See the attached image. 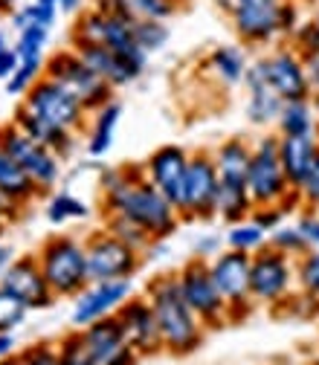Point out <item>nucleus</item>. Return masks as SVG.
Returning <instances> with one entry per match:
<instances>
[{
  "label": "nucleus",
  "instance_id": "obj_1",
  "mask_svg": "<svg viewBox=\"0 0 319 365\" xmlns=\"http://www.w3.org/2000/svg\"><path fill=\"white\" fill-rule=\"evenodd\" d=\"M99 186H102L105 215H119L140 223L154 241L174 235L180 220H183L180 212L166 200V195L146 177V171L108 168L99 180Z\"/></svg>",
  "mask_w": 319,
  "mask_h": 365
},
{
  "label": "nucleus",
  "instance_id": "obj_2",
  "mask_svg": "<svg viewBox=\"0 0 319 365\" xmlns=\"http://www.w3.org/2000/svg\"><path fill=\"white\" fill-rule=\"evenodd\" d=\"M146 299L154 307L157 325H160V336H163V348L174 351V354H189L201 345L203 339V322L198 319V313L189 307L183 290H180L177 272L174 276H160L148 284Z\"/></svg>",
  "mask_w": 319,
  "mask_h": 365
},
{
  "label": "nucleus",
  "instance_id": "obj_3",
  "mask_svg": "<svg viewBox=\"0 0 319 365\" xmlns=\"http://www.w3.org/2000/svg\"><path fill=\"white\" fill-rule=\"evenodd\" d=\"M215 168H218V217L226 223H238L253 215V197L247 189V174H250V160H253V145L244 140H226L218 145L212 154Z\"/></svg>",
  "mask_w": 319,
  "mask_h": 365
},
{
  "label": "nucleus",
  "instance_id": "obj_4",
  "mask_svg": "<svg viewBox=\"0 0 319 365\" xmlns=\"http://www.w3.org/2000/svg\"><path fill=\"white\" fill-rule=\"evenodd\" d=\"M230 21L247 47H270L302 24L296 0H241Z\"/></svg>",
  "mask_w": 319,
  "mask_h": 365
},
{
  "label": "nucleus",
  "instance_id": "obj_5",
  "mask_svg": "<svg viewBox=\"0 0 319 365\" xmlns=\"http://www.w3.org/2000/svg\"><path fill=\"white\" fill-rule=\"evenodd\" d=\"M247 189L253 197V206H299V192L290 186L285 174L282 157H279V136H261L253 145L250 174H247Z\"/></svg>",
  "mask_w": 319,
  "mask_h": 365
},
{
  "label": "nucleus",
  "instance_id": "obj_6",
  "mask_svg": "<svg viewBox=\"0 0 319 365\" xmlns=\"http://www.w3.org/2000/svg\"><path fill=\"white\" fill-rule=\"evenodd\" d=\"M56 299H76L87 284V250L73 235H53L35 252Z\"/></svg>",
  "mask_w": 319,
  "mask_h": 365
},
{
  "label": "nucleus",
  "instance_id": "obj_7",
  "mask_svg": "<svg viewBox=\"0 0 319 365\" xmlns=\"http://www.w3.org/2000/svg\"><path fill=\"white\" fill-rule=\"evenodd\" d=\"M73 41L76 43H99V47H111V50L122 53L128 61H133L143 70L148 64V53H143L140 43H136L133 21H128L116 12H105V9H96V6L87 9L76 24Z\"/></svg>",
  "mask_w": 319,
  "mask_h": 365
},
{
  "label": "nucleus",
  "instance_id": "obj_8",
  "mask_svg": "<svg viewBox=\"0 0 319 365\" xmlns=\"http://www.w3.org/2000/svg\"><path fill=\"white\" fill-rule=\"evenodd\" d=\"M21 110H26L38 122L50 125L56 130H64V133H76L81 128L84 116H87L84 105L73 93H67L61 84H56L53 78H47V76H41L32 84V90L24 96Z\"/></svg>",
  "mask_w": 319,
  "mask_h": 365
},
{
  "label": "nucleus",
  "instance_id": "obj_9",
  "mask_svg": "<svg viewBox=\"0 0 319 365\" xmlns=\"http://www.w3.org/2000/svg\"><path fill=\"white\" fill-rule=\"evenodd\" d=\"M44 76L53 78L56 84H61L67 93H73L87 113H93L99 110L102 105L111 102V93H113V87L108 81H102L93 70H90L76 50H67V53H59L47 61V67H44Z\"/></svg>",
  "mask_w": 319,
  "mask_h": 365
},
{
  "label": "nucleus",
  "instance_id": "obj_10",
  "mask_svg": "<svg viewBox=\"0 0 319 365\" xmlns=\"http://www.w3.org/2000/svg\"><path fill=\"white\" fill-rule=\"evenodd\" d=\"M0 143L6 145V151L18 160V165L26 171V177L35 182V189L44 192H53L61 180V157L47 148L44 143L32 140L29 133H24L15 125L0 128Z\"/></svg>",
  "mask_w": 319,
  "mask_h": 365
},
{
  "label": "nucleus",
  "instance_id": "obj_11",
  "mask_svg": "<svg viewBox=\"0 0 319 365\" xmlns=\"http://www.w3.org/2000/svg\"><path fill=\"white\" fill-rule=\"evenodd\" d=\"M177 282H180V290H183L189 307L198 313V319L206 325V328H218L223 322H230L233 313L226 307L212 272H209V261L206 258H192L180 267L177 272Z\"/></svg>",
  "mask_w": 319,
  "mask_h": 365
},
{
  "label": "nucleus",
  "instance_id": "obj_12",
  "mask_svg": "<svg viewBox=\"0 0 319 365\" xmlns=\"http://www.w3.org/2000/svg\"><path fill=\"white\" fill-rule=\"evenodd\" d=\"M87 250V279L90 282H116V279H133V272L140 269V255L133 247L119 241L116 235L93 232L84 241Z\"/></svg>",
  "mask_w": 319,
  "mask_h": 365
},
{
  "label": "nucleus",
  "instance_id": "obj_13",
  "mask_svg": "<svg viewBox=\"0 0 319 365\" xmlns=\"http://www.w3.org/2000/svg\"><path fill=\"white\" fill-rule=\"evenodd\" d=\"M296 287V267L293 258L273 250L270 244L253 255V272H250V290L253 302L258 304H279L290 296Z\"/></svg>",
  "mask_w": 319,
  "mask_h": 365
},
{
  "label": "nucleus",
  "instance_id": "obj_14",
  "mask_svg": "<svg viewBox=\"0 0 319 365\" xmlns=\"http://www.w3.org/2000/svg\"><path fill=\"white\" fill-rule=\"evenodd\" d=\"M209 272L230 307L233 319L238 313H247L253 304V290H250V272H253V255L238 252V250H221L215 258H209Z\"/></svg>",
  "mask_w": 319,
  "mask_h": 365
},
{
  "label": "nucleus",
  "instance_id": "obj_15",
  "mask_svg": "<svg viewBox=\"0 0 319 365\" xmlns=\"http://www.w3.org/2000/svg\"><path fill=\"white\" fill-rule=\"evenodd\" d=\"M133 296V282L131 279H116V282H90L76 299L70 310V325L73 328H87L99 322L105 316H116L119 307Z\"/></svg>",
  "mask_w": 319,
  "mask_h": 365
},
{
  "label": "nucleus",
  "instance_id": "obj_16",
  "mask_svg": "<svg viewBox=\"0 0 319 365\" xmlns=\"http://www.w3.org/2000/svg\"><path fill=\"white\" fill-rule=\"evenodd\" d=\"M218 168L212 154H192L186 174V195L180 206V217L186 220H209L218 217Z\"/></svg>",
  "mask_w": 319,
  "mask_h": 365
},
{
  "label": "nucleus",
  "instance_id": "obj_17",
  "mask_svg": "<svg viewBox=\"0 0 319 365\" xmlns=\"http://www.w3.org/2000/svg\"><path fill=\"white\" fill-rule=\"evenodd\" d=\"M258 67L264 73V78L270 81V87L285 99V102H293V99H310L313 96V87L308 81V73H305V61H302V53H296L293 47H279L267 56L258 58Z\"/></svg>",
  "mask_w": 319,
  "mask_h": 365
},
{
  "label": "nucleus",
  "instance_id": "obj_18",
  "mask_svg": "<svg viewBox=\"0 0 319 365\" xmlns=\"http://www.w3.org/2000/svg\"><path fill=\"white\" fill-rule=\"evenodd\" d=\"M0 290L15 296L29 310H47L56 304V293L35 255H18L15 264L6 269V276L0 279Z\"/></svg>",
  "mask_w": 319,
  "mask_h": 365
},
{
  "label": "nucleus",
  "instance_id": "obj_19",
  "mask_svg": "<svg viewBox=\"0 0 319 365\" xmlns=\"http://www.w3.org/2000/svg\"><path fill=\"white\" fill-rule=\"evenodd\" d=\"M189 160L192 154L186 148H180V145H163L157 148L143 171L146 177L154 182V186L166 195V200L180 212V206H183V195H186V174H189Z\"/></svg>",
  "mask_w": 319,
  "mask_h": 365
},
{
  "label": "nucleus",
  "instance_id": "obj_20",
  "mask_svg": "<svg viewBox=\"0 0 319 365\" xmlns=\"http://www.w3.org/2000/svg\"><path fill=\"white\" fill-rule=\"evenodd\" d=\"M76 331L81 334L87 351L93 354L99 365H136V359H140V354L128 345L116 316H105L99 322L87 328H76Z\"/></svg>",
  "mask_w": 319,
  "mask_h": 365
},
{
  "label": "nucleus",
  "instance_id": "obj_21",
  "mask_svg": "<svg viewBox=\"0 0 319 365\" xmlns=\"http://www.w3.org/2000/svg\"><path fill=\"white\" fill-rule=\"evenodd\" d=\"M119 325L125 331V339L128 345L136 351V354H154L163 348V336H160V325H157V316H154V307L148 299H128L119 313Z\"/></svg>",
  "mask_w": 319,
  "mask_h": 365
},
{
  "label": "nucleus",
  "instance_id": "obj_22",
  "mask_svg": "<svg viewBox=\"0 0 319 365\" xmlns=\"http://www.w3.org/2000/svg\"><path fill=\"white\" fill-rule=\"evenodd\" d=\"M79 58L93 70L102 81H108L113 90L125 87L131 81H136L143 76V67H136L133 61H128L122 53L111 50V47H99V43H76Z\"/></svg>",
  "mask_w": 319,
  "mask_h": 365
},
{
  "label": "nucleus",
  "instance_id": "obj_23",
  "mask_svg": "<svg viewBox=\"0 0 319 365\" xmlns=\"http://www.w3.org/2000/svg\"><path fill=\"white\" fill-rule=\"evenodd\" d=\"M244 90H247V119L258 128H270L279 122V113L285 108V99L270 87V81L264 78L258 61L250 64L247 76H244Z\"/></svg>",
  "mask_w": 319,
  "mask_h": 365
},
{
  "label": "nucleus",
  "instance_id": "obj_24",
  "mask_svg": "<svg viewBox=\"0 0 319 365\" xmlns=\"http://www.w3.org/2000/svg\"><path fill=\"white\" fill-rule=\"evenodd\" d=\"M279 157L290 186L299 189L319 157V130L305 136H279Z\"/></svg>",
  "mask_w": 319,
  "mask_h": 365
},
{
  "label": "nucleus",
  "instance_id": "obj_25",
  "mask_svg": "<svg viewBox=\"0 0 319 365\" xmlns=\"http://www.w3.org/2000/svg\"><path fill=\"white\" fill-rule=\"evenodd\" d=\"M186 0H96V9L116 12L128 21H160L168 24L180 15Z\"/></svg>",
  "mask_w": 319,
  "mask_h": 365
},
{
  "label": "nucleus",
  "instance_id": "obj_26",
  "mask_svg": "<svg viewBox=\"0 0 319 365\" xmlns=\"http://www.w3.org/2000/svg\"><path fill=\"white\" fill-rule=\"evenodd\" d=\"M206 70L223 84V87H238L244 84V76L250 70L247 53L236 43H223V47H215L206 58Z\"/></svg>",
  "mask_w": 319,
  "mask_h": 365
},
{
  "label": "nucleus",
  "instance_id": "obj_27",
  "mask_svg": "<svg viewBox=\"0 0 319 365\" xmlns=\"http://www.w3.org/2000/svg\"><path fill=\"white\" fill-rule=\"evenodd\" d=\"M122 119V105L119 102H108L99 110H93V125H90V136H87V154L90 157H105L113 148V136Z\"/></svg>",
  "mask_w": 319,
  "mask_h": 365
},
{
  "label": "nucleus",
  "instance_id": "obj_28",
  "mask_svg": "<svg viewBox=\"0 0 319 365\" xmlns=\"http://www.w3.org/2000/svg\"><path fill=\"white\" fill-rule=\"evenodd\" d=\"M0 192H6L12 200H18L21 206H26L35 195H41L35 189V182L26 177V171L18 165V160L6 151V145L0 143Z\"/></svg>",
  "mask_w": 319,
  "mask_h": 365
},
{
  "label": "nucleus",
  "instance_id": "obj_29",
  "mask_svg": "<svg viewBox=\"0 0 319 365\" xmlns=\"http://www.w3.org/2000/svg\"><path fill=\"white\" fill-rule=\"evenodd\" d=\"M12 125L21 128L24 133H29L32 140H38V143L47 145V148H53L61 160L73 154V133H64V130H56V128H50V125H44V122H38L35 116H29V113L21 110V108H18Z\"/></svg>",
  "mask_w": 319,
  "mask_h": 365
},
{
  "label": "nucleus",
  "instance_id": "obj_30",
  "mask_svg": "<svg viewBox=\"0 0 319 365\" xmlns=\"http://www.w3.org/2000/svg\"><path fill=\"white\" fill-rule=\"evenodd\" d=\"M276 128H279V136H305V133H316V130H319V119H316V113H313L310 99L285 102Z\"/></svg>",
  "mask_w": 319,
  "mask_h": 365
},
{
  "label": "nucleus",
  "instance_id": "obj_31",
  "mask_svg": "<svg viewBox=\"0 0 319 365\" xmlns=\"http://www.w3.org/2000/svg\"><path fill=\"white\" fill-rule=\"evenodd\" d=\"M267 238H270V232L264 230L261 223H255L253 217H244L238 223H230V232H226V247L238 250V252L255 255L258 250L267 247Z\"/></svg>",
  "mask_w": 319,
  "mask_h": 365
},
{
  "label": "nucleus",
  "instance_id": "obj_32",
  "mask_svg": "<svg viewBox=\"0 0 319 365\" xmlns=\"http://www.w3.org/2000/svg\"><path fill=\"white\" fill-rule=\"evenodd\" d=\"M90 215L87 203H81L79 197H73L70 192H56L50 195L47 200V220L53 226H64V223H73V220H84Z\"/></svg>",
  "mask_w": 319,
  "mask_h": 365
},
{
  "label": "nucleus",
  "instance_id": "obj_33",
  "mask_svg": "<svg viewBox=\"0 0 319 365\" xmlns=\"http://www.w3.org/2000/svg\"><path fill=\"white\" fill-rule=\"evenodd\" d=\"M59 18V9L50 6V4H41V0H32V4H24L21 9L12 12V26L15 32L21 29H29V26H44V29H50Z\"/></svg>",
  "mask_w": 319,
  "mask_h": 365
},
{
  "label": "nucleus",
  "instance_id": "obj_34",
  "mask_svg": "<svg viewBox=\"0 0 319 365\" xmlns=\"http://www.w3.org/2000/svg\"><path fill=\"white\" fill-rule=\"evenodd\" d=\"M108 232L116 235L119 241H125L128 247H133L136 252H146L154 244V238L143 230L140 223H133L128 217H119V215H108Z\"/></svg>",
  "mask_w": 319,
  "mask_h": 365
},
{
  "label": "nucleus",
  "instance_id": "obj_35",
  "mask_svg": "<svg viewBox=\"0 0 319 365\" xmlns=\"http://www.w3.org/2000/svg\"><path fill=\"white\" fill-rule=\"evenodd\" d=\"M133 35H136L140 50L154 56L168 43L171 29H168V24H160V21H133Z\"/></svg>",
  "mask_w": 319,
  "mask_h": 365
},
{
  "label": "nucleus",
  "instance_id": "obj_36",
  "mask_svg": "<svg viewBox=\"0 0 319 365\" xmlns=\"http://www.w3.org/2000/svg\"><path fill=\"white\" fill-rule=\"evenodd\" d=\"M267 244H270L273 250H279V252L290 255V258H302V255L310 250L308 241L302 238V232H299V226H296V223H282V226H276V230L270 232Z\"/></svg>",
  "mask_w": 319,
  "mask_h": 365
},
{
  "label": "nucleus",
  "instance_id": "obj_37",
  "mask_svg": "<svg viewBox=\"0 0 319 365\" xmlns=\"http://www.w3.org/2000/svg\"><path fill=\"white\" fill-rule=\"evenodd\" d=\"M44 58H26V61H21L18 64V70L4 81V87H6V93H12V96H26L29 90H32V84L44 76Z\"/></svg>",
  "mask_w": 319,
  "mask_h": 365
},
{
  "label": "nucleus",
  "instance_id": "obj_38",
  "mask_svg": "<svg viewBox=\"0 0 319 365\" xmlns=\"http://www.w3.org/2000/svg\"><path fill=\"white\" fill-rule=\"evenodd\" d=\"M296 287L305 296L319 299V250H308L296 261Z\"/></svg>",
  "mask_w": 319,
  "mask_h": 365
},
{
  "label": "nucleus",
  "instance_id": "obj_39",
  "mask_svg": "<svg viewBox=\"0 0 319 365\" xmlns=\"http://www.w3.org/2000/svg\"><path fill=\"white\" fill-rule=\"evenodd\" d=\"M47 41H50V29L29 26V29H21V32H18V41L12 43V47H15V53L21 56V61H26V58H44Z\"/></svg>",
  "mask_w": 319,
  "mask_h": 365
},
{
  "label": "nucleus",
  "instance_id": "obj_40",
  "mask_svg": "<svg viewBox=\"0 0 319 365\" xmlns=\"http://www.w3.org/2000/svg\"><path fill=\"white\" fill-rule=\"evenodd\" d=\"M56 351H59L61 365H99V362L93 359V354L87 351V345H84V339H81L79 331L61 336L59 345H56Z\"/></svg>",
  "mask_w": 319,
  "mask_h": 365
},
{
  "label": "nucleus",
  "instance_id": "obj_41",
  "mask_svg": "<svg viewBox=\"0 0 319 365\" xmlns=\"http://www.w3.org/2000/svg\"><path fill=\"white\" fill-rule=\"evenodd\" d=\"M29 307L21 304L15 296H9L6 290H0V331H15L18 325H24Z\"/></svg>",
  "mask_w": 319,
  "mask_h": 365
},
{
  "label": "nucleus",
  "instance_id": "obj_42",
  "mask_svg": "<svg viewBox=\"0 0 319 365\" xmlns=\"http://www.w3.org/2000/svg\"><path fill=\"white\" fill-rule=\"evenodd\" d=\"M18 359H21V365H61L59 351L50 342H35L26 351H18Z\"/></svg>",
  "mask_w": 319,
  "mask_h": 365
},
{
  "label": "nucleus",
  "instance_id": "obj_43",
  "mask_svg": "<svg viewBox=\"0 0 319 365\" xmlns=\"http://www.w3.org/2000/svg\"><path fill=\"white\" fill-rule=\"evenodd\" d=\"M296 192H299L302 206H308V209H319V157H316L313 168L308 171L305 182H302V186H299Z\"/></svg>",
  "mask_w": 319,
  "mask_h": 365
},
{
  "label": "nucleus",
  "instance_id": "obj_44",
  "mask_svg": "<svg viewBox=\"0 0 319 365\" xmlns=\"http://www.w3.org/2000/svg\"><path fill=\"white\" fill-rule=\"evenodd\" d=\"M302 238L308 241L310 250H319V209H308L305 215H299L296 220Z\"/></svg>",
  "mask_w": 319,
  "mask_h": 365
},
{
  "label": "nucleus",
  "instance_id": "obj_45",
  "mask_svg": "<svg viewBox=\"0 0 319 365\" xmlns=\"http://www.w3.org/2000/svg\"><path fill=\"white\" fill-rule=\"evenodd\" d=\"M285 212L288 209H282V206H261V209H253V220L255 223H261L267 232H273L276 226H282V220H285Z\"/></svg>",
  "mask_w": 319,
  "mask_h": 365
},
{
  "label": "nucleus",
  "instance_id": "obj_46",
  "mask_svg": "<svg viewBox=\"0 0 319 365\" xmlns=\"http://www.w3.org/2000/svg\"><path fill=\"white\" fill-rule=\"evenodd\" d=\"M18 64H21V56L15 53V47L9 43V47H6L4 53H0V81H6V78L18 70Z\"/></svg>",
  "mask_w": 319,
  "mask_h": 365
},
{
  "label": "nucleus",
  "instance_id": "obj_47",
  "mask_svg": "<svg viewBox=\"0 0 319 365\" xmlns=\"http://www.w3.org/2000/svg\"><path fill=\"white\" fill-rule=\"evenodd\" d=\"M302 61H305V73H308L310 87H313V90H319V47H316V50L302 53Z\"/></svg>",
  "mask_w": 319,
  "mask_h": 365
},
{
  "label": "nucleus",
  "instance_id": "obj_48",
  "mask_svg": "<svg viewBox=\"0 0 319 365\" xmlns=\"http://www.w3.org/2000/svg\"><path fill=\"white\" fill-rule=\"evenodd\" d=\"M15 258H18V250L12 244H6V241H0V279L6 276V269L15 264Z\"/></svg>",
  "mask_w": 319,
  "mask_h": 365
},
{
  "label": "nucleus",
  "instance_id": "obj_49",
  "mask_svg": "<svg viewBox=\"0 0 319 365\" xmlns=\"http://www.w3.org/2000/svg\"><path fill=\"white\" fill-rule=\"evenodd\" d=\"M21 209H24V206H21L18 200H12L6 192H0V215H6L9 220H15V217L21 215Z\"/></svg>",
  "mask_w": 319,
  "mask_h": 365
},
{
  "label": "nucleus",
  "instance_id": "obj_50",
  "mask_svg": "<svg viewBox=\"0 0 319 365\" xmlns=\"http://www.w3.org/2000/svg\"><path fill=\"white\" fill-rule=\"evenodd\" d=\"M18 342H15V334H9V331H0V359H9V356H15L18 351Z\"/></svg>",
  "mask_w": 319,
  "mask_h": 365
},
{
  "label": "nucleus",
  "instance_id": "obj_51",
  "mask_svg": "<svg viewBox=\"0 0 319 365\" xmlns=\"http://www.w3.org/2000/svg\"><path fill=\"white\" fill-rule=\"evenodd\" d=\"M81 6H84V0H61V4H59V9H61V12H67V15L79 12Z\"/></svg>",
  "mask_w": 319,
  "mask_h": 365
},
{
  "label": "nucleus",
  "instance_id": "obj_52",
  "mask_svg": "<svg viewBox=\"0 0 319 365\" xmlns=\"http://www.w3.org/2000/svg\"><path fill=\"white\" fill-rule=\"evenodd\" d=\"M238 4H241V0H215V6H218L223 15H233Z\"/></svg>",
  "mask_w": 319,
  "mask_h": 365
},
{
  "label": "nucleus",
  "instance_id": "obj_53",
  "mask_svg": "<svg viewBox=\"0 0 319 365\" xmlns=\"http://www.w3.org/2000/svg\"><path fill=\"white\" fill-rule=\"evenodd\" d=\"M6 230H9V217H6V215H0V241L6 238Z\"/></svg>",
  "mask_w": 319,
  "mask_h": 365
},
{
  "label": "nucleus",
  "instance_id": "obj_54",
  "mask_svg": "<svg viewBox=\"0 0 319 365\" xmlns=\"http://www.w3.org/2000/svg\"><path fill=\"white\" fill-rule=\"evenodd\" d=\"M310 105H313V113L319 119V90H313V96H310Z\"/></svg>",
  "mask_w": 319,
  "mask_h": 365
},
{
  "label": "nucleus",
  "instance_id": "obj_55",
  "mask_svg": "<svg viewBox=\"0 0 319 365\" xmlns=\"http://www.w3.org/2000/svg\"><path fill=\"white\" fill-rule=\"evenodd\" d=\"M0 365H21V359H18V354H15V356H9V359H0Z\"/></svg>",
  "mask_w": 319,
  "mask_h": 365
},
{
  "label": "nucleus",
  "instance_id": "obj_56",
  "mask_svg": "<svg viewBox=\"0 0 319 365\" xmlns=\"http://www.w3.org/2000/svg\"><path fill=\"white\" fill-rule=\"evenodd\" d=\"M310 21H313V26H316V35H319V6L313 9V15H310Z\"/></svg>",
  "mask_w": 319,
  "mask_h": 365
},
{
  "label": "nucleus",
  "instance_id": "obj_57",
  "mask_svg": "<svg viewBox=\"0 0 319 365\" xmlns=\"http://www.w3.org/2000/svg\"><path fill=\"white\" fill-rule=\"evenodd\" d=\"M6 47H9V41H6V35H4V32H0V53H4Z\"/></svg>",
  "mask_w": 319,
  "mask_h": 365
},
{
  "label": "nucleus",
  "instance_id": "obj_58",
  "mask_svg": "<svg viewBox=\"0 0 319 365\" xmlns=\"http://www.w3.org/2000/svg\"><path fill=\"white\" fill-rule=\"evenodd\" d=\"M41 4H50V6H56V9H59V4H61V0H41ZM59 12H61V9H59Z\"/></svg>",
  "mask_w": 319,
  "mask_h": 365
}]
</instances>
